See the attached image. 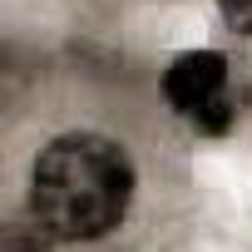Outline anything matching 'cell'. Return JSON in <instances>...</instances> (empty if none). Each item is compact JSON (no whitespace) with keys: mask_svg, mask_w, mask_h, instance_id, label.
Listing matches in <instances>:
<instances>
[{"mask_svg":"<svg viewBox=\"0 0 252 252\" xmlns=\"http://www.w3.org/2000/svg\"><path fill=\"white\" fill-rule=\"evenodd\" d=\"M134 203V163L104 134H60L30 168V218L55 242H99Z\"/></svg>","mask_w":252,"mask_h":252,"instance_id":"1","label":"cell"},{"mask_svg":"<svg viewBox=\"0 0 252 252\" xmlns=\"http://www.w3.org/2000/svg\"><path fill=\"white\" fill-rule=\"evenodd\" d=\"M168 104L193 124L198 134H227L232 129V94H227V60L218 50H183L173 55L163 74Z\"/></svg>","mask_w":252,"mask_h":252,"instance_id":"2","label":"cell"},{"mask_svg":"<svg viewBox=\"0 0 252 252\" xmlns=\"http://www.w3.org/2000/svg\"><path fill=\"white\" fill-rule=\"evenodd\" d=\"M218 10L232 35H252V0H218Z\"/></svg>","mask_w":252,"mask_h":252,"instance_id":"3","label":"cell"}]
</instances>
